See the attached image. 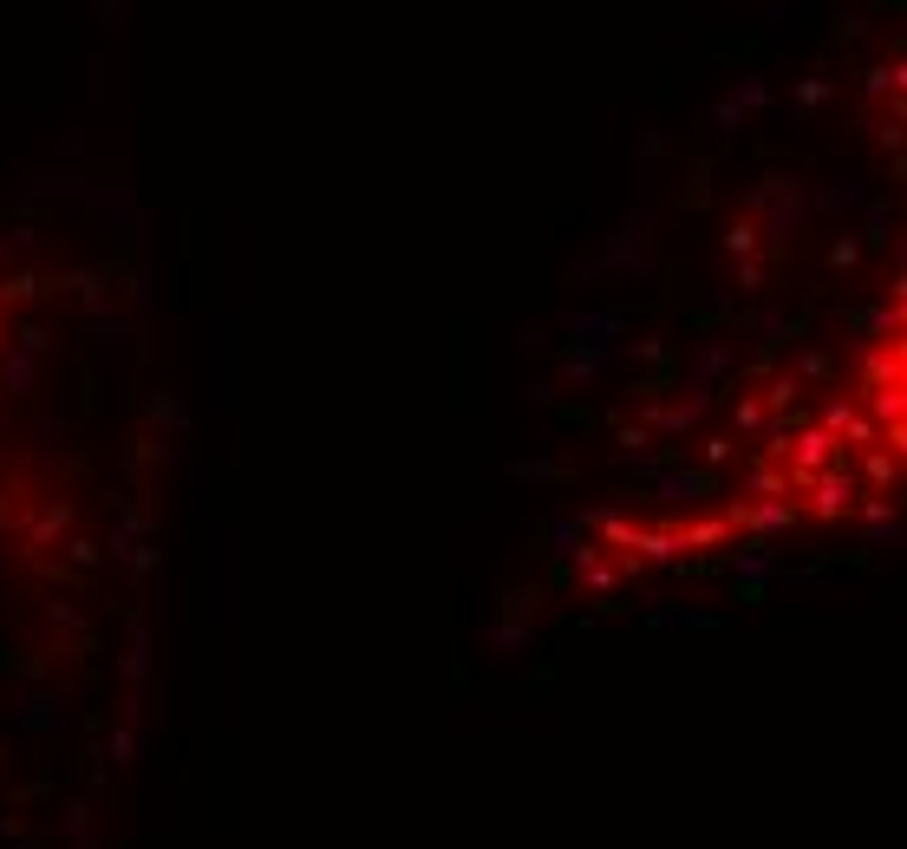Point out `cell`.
<instances>
[{
	"mask_svg": "<svg viewBox=\"0 0 907 849\" xmlns=\"http://www.w3.org/2000/svg\"><path fill=\"white\" fill-rule=\"evenodd\" d=\"M0 379H7V392H14V399H27L33 392V353H7V366H0Z\"/></svg>",
	"mask_w": 907,
	"mask_h": 849,
	"instance_id": "obj_1",
	"label": "cell"
},
{
	"mask_svg": "<svg viewBox=\"0 0 907 849\" xmlns=\"http://www.w3.org/2000/svg\"><path fill=\"white\" fill-rule=\"evenodd\" d=\"M66 516H72V510H66V503H59V510H46V516H40V523H33V536H27V543H33V549H40V543H53L59 529H66Z\"/></svg>",
	"mask_w": 907,
	"mask_h": 849,
	"instance_id": "obj_2",
	"label": "cell"
},
{
	"mask_svg": "<svg viewBox=\"0 0 907 849\" xmlns=\"http://www.w3.org/2000/svg\"><path fill=\"white\" fill-rule=\"evenodd\" d=\"M0 353H14V347H7V340H0Z\"/></svg>",
	"mask_w": 907,
	"mask_h": 849,
	"instance_id": "obj_3",
	"label": "cell"
}]
</instances>
